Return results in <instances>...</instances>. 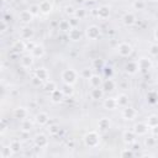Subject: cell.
I'll return each instance as SVG.
<instances>
[{"label": "cell", "instance_id": "cell-1", "mask_svg": "<svg viewBox=\"0 0 158 158\" xmlns=\"http://www.w3.org/2000/svg\"><path fill=\"white\" fill-rule=\"evenodd\" d=\"M84 142L89 148H94L100 142V136L96 131H90L84 136Z\"/></svg>", "mask_w": 158, "mask_h": 158}, {"label": "cell", "instance_id": "cell-2", "mask_svg": "<svg viewBox=\"0 0 158 158\" xmlns=\"http://www.w3.org/2000/svg\"><path fill=\"white\" fill-rule=\"evenodd\" d=\"M62 80H63V83H65V84H74L75 81H77V79H78V73L74 70V69H72V68H69V69H64L63 72H62Z\"/></svg>", "mask_w": 158, "mask_h": 158}, {"label": "cell", "instance_id": "cell-3", "mask_svg": "<svg viewBox=\"0 0 158 158\" xmlns=\"http://www.w3.org/2000/svg\"><path fill=\"white\" fill-rule=\"evenodd\" d=\"M117 52L121 57H130L132 54V47L127 42H121L117 46Z\"/></svg>", "mask_w": 158, "mask_h": 158}, {"label": "cell", "instance_id": "cell-4", "mask_svg": "<svg viewBox=\"0 0 158 158\" xmlns=\"http://www.w3.org/2000/svg\"><path fill=\"white\" fill-rule=\"evenodd\" d=\"M138 70L139 72H148L152 68V60L147 57H141L138 60Z\"/></svg>", "mask_w": 158, "mask_h": 158}, {"label": "cell", "instance_id": "cell-5", "mask_svg": "<svg viewBox=\"0 0 158 158\" xmlns=\"http://www.w3.org/2000/svg\"><path fill=\"white\" fill-rule=\"evenodd\" d=\"M100 28L96 25H91L86 28V37L89 40H98L100 37Z\"/></svg>", "mask_w": 158, "mask_h": 158}, {"label": "cell", "instance_id": "cell-6", "mask_svg": "<svg viewBox=\"0 0 158 158\" xmlns=\"http://www.w3.org/2000/svg\"><path fill=\"white\" fill-rule=\"evenodd\" d=\"M133 132L136 133V136H144L148 132V125H147V122H137L133 126Z\"/></svg>", "mask_w": 158, "mask_h": 158}, {"label": "cell", "instance_id": "cell-7", "mask_svg": "<svg viewBox=\"0 0 158 158\" xmlns=\"http://www.w3.org/2000/svg\"><path fill=\"white\" fill-rule=\"evenodd\" d=\"M33 15L30 12V10L27 9V10H22L20 14H19V20H20V22H22L23 25H28L32 20H33Z\"/></svg>", "mask_w": 158, "mask_h": 158}, {"label": "cell", "instance_id": "cell-8", "mask_svg": "<svg viewBox=\"0 0 158 158\" xmlns=\"http://www.w3.org/2000/svg\"><path fill=\"white\" fill-rule=\"evenodd\" d=\"M122 116H123V118H126V120H135L136 116H137V111H136L135 107L127 105V106H125L123 110H122Z\"/></svg>", "mask_w": 158, "mask_h": 158}, {"label": "cell", "instance_id": "cell-9", "mask_svg": "<svg viewBox=\"0 0 158 158\" xmlns=\"http://www.w3.org/2000/svg\"><path fill=\"white\" fill-rule=\"evenodd\" d=\"M35 146L38 147V148H46L48 146V138L46 135L43 133H40L35 137Z\"/></svg>", "mask_w": 158, "mask_h": 158}, {"label": "cell", "instance_id": "cell-10", "mask_svg": "<svg viewBox=\"0 0 158 158\" xmlns=\"http://www.w3.org/2000/svg\"><path fill=\"white\" fill-rule=\"evenodd\" d=\"M64 93H63V90L62 89H56L54 91H52L51 94H49V98H51V101L52 102H54V104H58V102H60L63 99H64Z\"/></svg>", "mask_w": 158, "mask_h": 158}, {"label": "cell", "instance_id": "cell-11", "mask_svg": "<svg viewBox=\"0 0 158 158\" xmlns=\"http://www.w3.org/2000/svg\"><path fill=\"white\" fill-rule=\"evenodd\" d=\"M122 139L125 142V144L127 146H132V143L136 142V133L132 131H125L123 135H122Z\"/></svg>", "mask_w": 158, "mask_h": 158}, {"label": "cell", "instance_id": "cell-12", "mask_svg": "<svg viewBox=\"0 0 158 158\" xmlns=\"http://www.w3.org/2000/svg\"><path fill=\"white\" fill-rule=\"evenodd\" d=\"M33 35H35L33 30H32L31 27H28V26H23V27L21 28V31H20V38H22V40H25V41L32 40Z\"/></svg>", "mask_w": 158, "mask_h": 158}, {"label": "cell", "instance_id": "cell-13", "mask_svg": "<svg viewBox=\"0 0 158 158\" xmlns=\"http://www.w3.org/2000/svg\"><path fill=\"white\" fill-rule=\"evenodd\" d=\"M81 31L78 28V27H72L68 32V38L73 42H77V41H80L81 40Z\"/></svg>", "mask_w": 158, "mask_h": 158}, {"label": "cell", "instance_id": "cell-14", "mask_svg": "<svg viewBox=\"0 0 158 158\" xmlns=\"http://www.w3.org/2000/svg\"><path fill=\"white\" fill-rule=\"evenodd\" d=\"M96 15H98V17H99L100 20H106V19H109V16H110V7L106 6V5L100 6V7L98 9V11H96Z\"/></svg>", "mask_w": 158, "mask_h": 158}, {"label": "cell", "instance_id": "cell-15", "mask_svg": "<svg viewBox=\"0 0 158 158\" xmlns=\"http://www.w3.org/2000/svg\"><path fill=\"white\" fill-rule=\"evenodd\" d=\"M27 115H28V111H27L26 107L20 106V107H17V109L14 110V117L17 118V120H21L22 121V120H25L27 117Z\"/></svg>", "mask_w": 158, "mask_h": 158}, {"label": "cell", "instance_id": "cell-16", "mask_svg": "<svg viewBox=\"0 0 158 158\" xmlns=\"http://www.w3.org/2000/svg\"><path fill=\"white\" fill-rule=\"evenodd\" d=\"M125 70H126L127 74H131V75L136 74V73L138 72V63L135 62V60H130L128 63H126V65H125Z\"/></svg>", "mask_w": 158, "mask_h": 158}, {"label": "cell", "instance_id": "cell-17", "mask_svg": "<svg viewBox=\"0 0 158 158\" xmlns=\"http://www.w3.org/2000/svg\"><path fill=\"white\" fill-rule=\"evenodd\" d=\"M38 6H40V11H41V14H44V15L49 14V12L52 11V9H53L52 4H51L48 0H42V1L38 4Z\"/></svg>", "mask_w": 158, "mask_h": 158}, {"label": "cell", "instance_id": "cell-18", "mask_svg": "<svg viewBox=\"0 0 158 158\" xmlns=\"http://www.w3.org/2000/svg\"><path fill=\"white\" fill-rule=\"evenodd\" d=\"M122 22H123V25H126V26H132V25H135V22H136V16H135V14H133V12H126V14L122 16Z\"/></svg>", "mask_w": 158, "mask_h": 158}, {"label": "cell", "instance_id": "cell-19", "mask_svg": "<svg viewBox=\"0 0 158 158\" xmlns=\"http://www.w3.org/2000/svg\"><path fill=\"white\" fill-rule=\"evenodd\" d=\"M102 105H104V107L106 110H114V109H116L118 106L116 98H107V99H105L104 102H102Z\"/></svg>", "mask_w": 158, "mask_h": 158}, {"label": "cell", "instance_id": "cell-20", "mask_svg": "<svg viewBox=\"0 0 158 158\" xmlns=\"http://www.w3.org/2000/svg\"><path fill=\"white\" fill-rule=\"evenodd\" d=\"M48 121H49V116H48L47 112L41 111V112H38V114L36 115V122H37V125L43 126V125L48 123Z\"/></svg>", "mask_w": 158, "mask_h": 158}, {"label": "cell", "instance_id": "cell-21", "mask_svg": "<svg viewBox=\"0 0 158 158\" xmlns=\"http://www.w3.org/2000/svg\"><path fill=\"white\" fill-rule=\"evenodd\" d=\"M104 94H105V91H104V89L100 86V88H93L91 90H90V96H91V99H94V100H100V99H102L104 98Z\"/></svg>", "mask_w": 158, "mask_h": 158}, {"label": "cell", "instance_id": "cell-22", "mask_svg": "<svg viewBox=\"0 0 158 158\" xmlns=\"http://www.w3.org/2000/svg\"><path fill=\"white\" fill-rule=\"evenodd\" d=\"M35 75H36L38 79H41L42 81H47V80H48V72H47V69H46L44 67L37 68L36 72H35Z\"/></svg>", "mask_w": 158, "mask_h": 158}, {"label": "cell", "instance_id": "cell-23", "mask_svg": "<svg viewBox=\"0 0 158 158\" xmlns=\"http://www.w3.org/2000/svg\"><path fill=\"white\" fill-rule=\"evenodd\" d=\"M89 84L91 88H100L102 85V79L99 74H93L91 78L89 79Z\"/></svg>", "mask_w": 158, "mask_h": 158}, {"label": "cell", "instance_id": "cell-24", "mask_svg": "<svg viewBox=\"0 0 158 158\" xmlns=\"http://www.w3.org/2000/svg\"><path fill=\"white\" fill-rule=\"evenodd\" d=\"M20 62H21V65L23 68H30L33 64V57H32V54H23L21 57Z\"/></svg>", "mask_w": 158, "mask_h": 158}, {"label": "cell", "instance_id": "cell-25", "mask_svg": "<svg viewBox=\"0 0 158 158\" xmlns=\"http://www.w3.org/2000/svg\"><path fill=\"white\" fill-rule=\"evenodd\" d=\"M115 86H116V84H115V81L112 80V79H106L105 81H102V85H101V88L104 89V91L105 93H111V91H114V89H115Z\"/></svg>", "mask_w": 158, "mask_h": 158}, {"label": "cell", "instance_id": "cell-26", "mask_svg": "<svg viewBox=\"0 0 158 158\" xmlns=\"http://www.w3.org/2000/svg\"><path fill=\"white\" fill-rule=\"evenodd\" d=\"M12 49L15 51V52H23L25 49H26V41L25 40H17V41H15L14 42V44H12Z\"/></svg>", "mask_w": 158, "mask_h": 158}, {"label": "cell", "instance_id": "cell-27", "mask_svg": "<svg viewBox=\"0 0 158 158\" xmlns=\"http://www.w3.org/2000/svg\"><path fill=\"white\" fill-rule=\"evenodd\" d=\"M110 125H111V122H110V118H107V117H101L98 122V127L100 131H107L110 128Z\"/></svg>", "mask_w": 158, "mask_h": 158}, {"label": "cell", "instance_id": "cell-28", "mask_svg": "<svg viewBox=\"0 0 158 158\" xmlns=\"http://www.w3.org/2000/svg\"><path fill=\"white\" fill-rule=\"evenodd\" d=\"M31 54L33 58H42L44 56V48L40 44H36V47L31 51Z\"/></svg>", "mask_w": 158, "mask_h": 158}, {"label": "cell", "instance_id": "cell-29", "mask_svg": "<svg viewBox=\"0 0 158 158\" xmlns=\"http://www.w3.org/2000/svg\"><path fill=\"white\" fill-rule=\"evenodd\" d=\"M70 28H72V25L69 20H60L58 22V30H60L62 32H69Z\"/></svg>", "mask_w": 158, "mask_h": 158}, {"label": "cell", "instance_id": "cell-30", "mask_svg": "<svg viewBox=\"0 0 158 158\" xmlns=\"http://www.w3.org/2000/svg\"><path fill=\"white\" fill-rule=\"evenodd\" d=\"M117 105L118 106H121V107H125V106H127L128 105V96L126 95V94H118L117 95Z\"/></svg>", "mask_w": 158, "mask_h": 158}, {"label": "cell", "instance_id": "cell-31", "mask_svg": "<svg viewBox=\"0 0 158 158\" xmlns=\"http://www.w3.org/2000/svg\"><path fill=\"white\" fill-rule=\"evenodd\" d=\"M43 89H44L46 93H49V94H51L52 91H54V90L58 89V88H57L56 81H53V80H47L46 84H44V86H43Z\"/></svg>", "mask_w": 158, "mask_h": 158}, {"label": "cell", "instance_id": "cell-32", "mask_svg": "<svg viewBox=\"0 0 158 158\" xmlns=\"http://www.w3.org/2000/svg\"><path fill=\"white\" fill-rule=\"evenodd\" d=\"M14 154V152L11 151V148H10V146H2L1 147V149H0V157L1 158H10L11 156Z\"/></svg>", "mask_w": 158, "mask_h": 158}, {"label": "cell", "instance_id": "cell-33", "mask_svg": "<svg viewBox=\"0 0 158 158\" xmlns=\"http://www.w3.org/2000/svg\"><path fill=\"white\" fill-rule=\"evenodd\" d=\"M9 146H10V148H11V151H12L14 153H19L20 149H21V143H20L19 139H12Z\"/></svg>", "mask_w": 158, "mask_h": 158}, {"label": "cell", "instance_id": "cell-34", "mask_svg": "<svg viewBox=\"0 0 158 158\" xmlns=\"http://www.w3.org/2000/svg\"><path fill=\"white\" fill-rule=\"evenodd\" d=\"M62 90H63V93H64V95L65 96H70L73 93H74V89H73V85L72 84H63V86H62Z\"/></svg>", "mask_w": 158, "mask_h": 158}, {"label": "cell", "instance_id": "cell-35", "mask_svg": "<svg viewBox=\"0 0 158 158\" xmlns=\"http://www.w3.org/2000/svg\"><path fill=\"white\" fill-rule=\"evenodd\" d=\"M156 136H149V137H146L144 138V144H146V147H148V148H151V147H154L156 146V143H157V139L154 138Z\"/></svg>", "mask_w": 158, "mask_h": 158}, {"label": "cell", "instance_id": "cell-36", "mask_svg": "<svg viewBox=\"0 0 158 158\" xmlns=\"http://www.w3.org/2000/svg\"><path fill=\"white\" fill-rule=\"evenodd\" d=\"M147 125H148V127L157 126V125H158V115H151V116H148V118H147Z\"/></svg>", "mask_w": 158, "mask_h": 158}, {"label": "cell", "instance_id": "cell-37", "mask_svg": "<svg viewBox=\"0 0 158 158\" xmlns=\"http://www.w3.org/2000/svg\"><path fill=\"white\" fill-rule=\"evenodd\" d=\"M94 73H93V69H89V68H84V69H81V72H80V77L83 78V79H90L91 78V75H93Z\"/></svg>", "mask_w": 158, "mask_h": 158}, {"label": "cell", "instance_id": "cell-38", "mask_svg": "<svg viewBox=\"0 0 158 158\" xmlns=\"http://www.w3.org/2000/svg\"><path fill=\"white\" fill-rule=\"evenodd\" d=\"M31 128H32L31 121H30V120H26V118L22 120V122H21V131H27V132H30Z\"/></svg>", "mask_w": 158, "mask_h": 158}, {"label": "cell", "instance_id": "cell-39", "mask_svg": "<svg viewBox=\"0 0 158 158\" xmlns=\"http://www.w3.org/2000/svg\"><path fill=\"white\" fill-rule=\"evenodd\" d=\"M132 6H133L135 10H144L146 2H144L143 0H135L133 4H132Z\"/></svg>", "mask_w": 158, "mask_h": 158}, {"label": "cell", "instance_id": "cell-40", "mask_svg": "<svg viewBox=\"0 0 158 158\" xmlns=\"http://www.w3.org/2000/svg\"><path fill=\"white\" fill-rule=\"evenodd\" d=\"M147 99H148V101H149L151 104H156V102L158 101V94H157L156 91H149V93L147 94Z\"/></svg>", "mask_w": 158, "mask_h": 158}, {"label": "cell", "instance_id": "cell-41", "mask_svg": "<svg viewBox=\"0 0 158 158\" xmlns=\"http://www.w3.org/2000/svg\"><path fill=\"white\" fill-rule=\"evenodd\" d=\"M28 10H30V12L33 15V16H38L40 15V6H38V4H32V5H30V7H28Z\"/></svg>", "mask_w": 158, "mask_h": 158}, {"label": "cell", "instance_id": "cell-42", "mask_svg": "<svg viewBox=\"0 0 158 158\" xmlns=\"http://www.w3.org/2000/svg\"><path fill=\"white\" fill-rule=\"evenodd\" d=\"M77 19H79V20H81V19H84L85 16H86V10L85 9H77L75 10V15H74Z\"/></svg>", "mask_w": 158, "mask_h": 158}, {"label": "cell", "instance_id": "cell-43", "mask_svg": "<svg viewBox=\"0 0 158 158\" xmlns=\"http://www.w3.org/2000/svg\"><path fill=\"white\" fill-rule=\"evenodd\" d=\"M149 54L153 56V57L158 56V43H152L149 46Z\"/></svg>", "mask_w": 158, "mask_h": 158}, {"label": "cell", "instance_id": "cell-44", "mask_svg": "<svg viewBox=\"0 0 158 158\" xmlns=\"http://www.w3.org/2000/svg\"><path fill=\"white\" fill-rule=\"evenodd\" d=\"M7 28H9V23H7V21L5 19H2L0 21V32L1 33H5L7 31Z\"/></svg>", "mask_w": 158, "mask_h": 158}, {"label": "cell", "instance_id": "cell-45", "mask_svg": "<svg viewBox=\"0 0 158 158\" xmlns=\"http://www.w3.org/2000/svg\"><path fill=\"white\" fill-rule=\"evenodd\" d=\"M120 156H121V157H133V156H135V153H133L132 148H126V149L121 151Z\"/></svg>", "mask_w": 158, "mask_h": 158}, {"label": "cell", "instance_id": "cell-46", "mask_svg": "<svg viewBox=\"0 0 158 158\" xmlns=\"http://www.w3.org/2000/svg\"><path fill=\"white\" fill-rule=\"evenodd\" d=\"M75 10H77V9H74L72 5H68V6H65L64 12H65L67 15H69V16H74V15H75Z\"/></svg>", "mask_w": 158, "mask_h": 158}, {"label": "cell", "instance_id": "cell-47", "mask_svg": "<svg viewBox=\"0 0 158 158\" xmlns=\"http://www.w3.org/2000/svg\"><path fill=\"white\" fill-rule=\"evenodd\" d=\"M48 132H49V135H52V136L58 135V133H59V127H58L57 125H52V126H49Z\"/></svg>", "mask_w": 158, "mask_h": 158}, {"label": "cell", "instance_id": "cell-48", "mask_svg": "<svg viewBox=\"0 0 158 158\" xmlns=\"http://www.w3.org/2000/svg\"><path fill=\"white\" fill-rule=\"evenodd\" d=\"M35 47H36V43H35L32 40H28V41H26V49H28V51H32Z\"/></svg>", "mask_w": 158, "mask_h": 158}, {"label": "cell", "instance_id": "cell-49", "mask_svg": "<svg viewBox=\"0 0 158 158\" xmlns=\"http://www.w3.org/2000/svg\"><path fill=\"white\" fill-rule=\"evenodd\" d=\"M69 22H70L72 27H77L78 26V22H79V19H77L75 16H73V17L69 19Z\"/></svg>", "mask_w": 158, "mask_h": 158}, {"label": "cell", "instance_id": "cell-50", "mask_svg": "<svg viewBox=\"0 0 158 158\" xmlns=\"http://www.w3.org/2000/svg\"><path fill=\"white\" fill-rule=\"evenodd\" d=\"M93 67H94V68H101V67H102V60H101V59H94Z\"/></svg>", "mask_w": 158, "mask_h": 158}, {"label": "cell", "instance_id": "cell-51", "mask_svg": "<svg viewBox=\"0 0 158 158\" xmlns=\"http://www.w3.org/2000/svg\"><path fill=\"white\" fill-rule=\"evenodd\" d=\"M151 128V132L153 136H158V125L157 126H153V127H149Z\"/></svg>", "mask_w": 158, "mask_h": 158}, {"label": "cell", "instance_id": "cell-52", "mask_svg": "<svg viewBox=\"0 0 158 158\" xmlns=\"http://www.w3.org/2000/svg\"><path fill=\"white\" fill-rule=\"evenodd\" d=\"M32 83L35 84V85H41V83H42V80L41 79H38L36 75L33 77V79H32Z\"/></svg>", "mask_w": 158, "mask_h": 158}, {"label": "cell", "instance_id": "cell-53", "mask_svg": "<svg viewBox=\"0 0 158 158\" xmlns=\"http://www.w3.org/2000/svg\"><path fill=\"white\" fill-rule=\"evenodd\" d=\"M132 147H133L132 149H138V148H141V146H139L138 143H136V142H135V143H132Z\"/></svg>", "mask_w": 158, "mask_h": 158}, {"label": "cell", "instance_id": "cell-54", "mask_svg": "<svg viewBox=\"0 0 158 158\" xmlns=\"http://www.w3.org/2000/svg\"><path fill=\"white\" fill-rule=\"evenodd\" d=\"M154 38H156V40L158 41V27H157V28L154 30Z\"/></svg>", "mask_w": 158, "mask_h": 158}, {"label": "cell", "instance_id": "cell-55", "mask_svg": "<svg viewBox=\"0 0 158 158\" xmlns=\"http://www.w3.org/2000/svg\"><path fill=\"white\" fill-rule=\"evenodd\" d=\"M105 73L110 75V74H111V68H106V70H105Z\"/></svg>", "mask_w": 158, "mask_h": 158}, {"label": "cell", "instance_id": "cell-56", "mask_svg": "<svg viewBox=\"0 0 158 158\" xmlns=\"http://www.w3.org/2000/svg\"><path fill=\"white\" fill-rule=\"evenodd\" d=\"M67 144H68V147H73V146H74V142H73V141H70V142H68Z\"/></svg>", "mask_w": 158, "mask_h": 158}, {"label": "cell", "instance_id": "cell-57", "mask_svg": "<svg viewBox=\"0 0 158 158\" xmlns=\"http://www.w3.org/2000/svg\"><path fill=\"white\" fill-rule=\"evenodd\" d=\"M78 4H81V2H84V0H75Z\"/></svg>", "mask_w": 158, "mask_h": 158}, {"label": "cell", "instance_id": "cell-58", "mask_svg": "<svg viewBox=\"0 0 158 158\" xmlns=\"http://www.w3.org/2000/svg\"><path fill=\"white\" fill-rule=\"evenodd\" d=\"M4 1H6V2H12V1H15V0H4Z\"/></svg>", "mask_w": 158, "mask_h": 158}, {"label": "cell", "instance_id": "cell-59", "mask_svg": "<svg viewBox=\"0 0 158 158\" xmlns=\"http://www.w3.org/2000/svg\"><path fill=\"white\" fill-rule=\"evenodd\" d=\"M157 85H158V77H157Z\"/></svg>", "mask_w": 158, "mask_h": 158}, {"label": "cell", "instance_id": "cell-60", "mask_svg": "<svg viewBox=\"0 0 158 158\" xmlns=\"http://www.w3.org/2000/svg\"><path fill=\"white\" fill-rule=\"evenodd\" d=\"M88 1H95V0H88Z\"/></svg>", "mask_w": 158, "mask_h": 158}, {"label": "cell", "instance_id": "cell-61", "mask_svg": "<svg viewBox=\"0 0 158 158\" xmlns=\"http://www.w3.org/2000/svg\"><path fill=\"white\" fill-rule=\"evenodd\" d=\"M118 1H121V0H118Z\"/></svg>", "mask_w": 158, "mask_h": 158}]
</instances>
